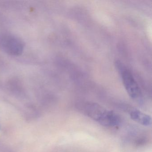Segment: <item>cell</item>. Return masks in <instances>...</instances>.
Instances as JSON below:
<instances>
[{"label":"cell","instance_id":"cell-2","mask_svg":"<svg viewBox=\"0 0 152 152\" xmlns=\"http://www.w3.org/2000/svg\"><path fill=\"white\" fill-rule=\"evenodd\" d=\"M81 110L85 115L95 120L103 126H107L111 111L93 102H87L83 104Z\"/></svg>","mask_w":152,"mask_h":152},{"label":"cell","instance_id":"cell-3","mask_svg":"<svg viewBox=\"0 0 152 152\" xmlns=\"http://www.w3.org/2000/svg\"><path fill=\"white\" fill-rule=\"evenodd\" d=\"M0 47L7 53L13 56H19L23 53L24 43L15 35L5 34L0 37Z\"/></svg>","mask_w":152,"mask_h":152},{"label":"cell","instance_id":"cell-1","mask_svg":"<svg viewBox=\"0 0 152 152\" xmlns=\"http://www.w3.org/2000/svg\"><path fill=\"white\" fill-rule=\"evenodd\" d=\"M115 66L121 75L124 86L128 95L134 100H141L142 95L141 90L132 74L120 61H116Z\"/></svg>","mask_w":152,"mask_h":152},{"label":"cell","instance_id":"cell-4","mask_svg":"<svg viewBox=\"0 0 152 152\" xmlns=\"http://www.w3.org/2000/svg\"><path fill=\"white\" fill-rule=\"evenodd\" d=\"M131 118L136 122L144 125L149 126L152 124V118L148 115L136 109L131 110L129 113Z\"/></svg>","mask_w":152,"mask_h":152}]
</instances>
